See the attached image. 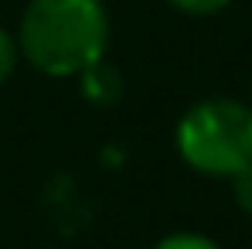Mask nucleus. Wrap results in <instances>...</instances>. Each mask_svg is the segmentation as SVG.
Instances as JSON below:
<instances>
[{"mask_svg":"<svg viewBox=\"0 0 252 249\" xmlns=\"http://www.w3.org/2000/svg\"><path fill=\"white\" fill-rule=\"evenodd\" d=\"M109 44V14L102 0H31L21 17L17 51L55 79L82 75L102 62Z\"/></svg>","mask_w":252,"mask_h":249,"instance_id":"obj_1","label":"nucleus"},{"mask_svg":"<svg viewBox=\"0 0 252 249\" xmlns=\"http://www.w3.org/2000/svg\"><path fill=\"white\" fill-rule=\"evenodd\" d=\"M232 178H235V202H239V208H246L252 215V164H246Z\"/></svg>","mask_w":252,"mask_h":249,"instance_id":"obj_7","label":"nucleus"},{"mask_svg":"<svg viewBox=\"0 0 252 249\" xmlns=\"http://www.w3.org/2000/svg\"><path fill=\"white\" fill-rule=\"evenodd\" d=\"M14 65H17V41H14V38L0 28V85L10 79Z\"/></svg>","mask_w":252,"mask_h":249,"instance_id":"obj_5","label":"nucleus"},{"mask_svg":"<svg viewBox=\"0 0 252 249\" xmlns=\"http://www.w3.org/2000/svg\"><path fill=\"white\" fill-rule=\"evenodd\" d=\"M154 249H221V246L201 232H174V236H164Z\"/></svg>","mask_w":252,"mask_h":249,"instance_id":"obj_4","label":"nucleus"},{"mask_svg":"<svg viewBox=\"0 0 252 249\" xmlns=\"http://www.w3.org/2000/svg\"><path fill=\"white\" fill-rule=\"evenodd\" d=\"M82 92L92 99V103H116L120 92H123V79L116 69H109L106 62H95L82 72Z\"/></svg>","mask_w":252,"mask_h":249,"instance_id":"obj_3","label":"nucleus"},{"mask_svg":"<svg viewBox=\"0 0 252 249\" xmlns=\"http://www.w3.org/2000/svg\"><path fill=\"white\" fill-rule=\"evenodd\" d=\"M170 7H177V10H184V14H218V10H225L232 0H167Z\"/></svg>","mask_w":252,"mask_h":249,"instance_id":"obj_6","label":"nucleus"},{"mask_svg":"<svg viewBox=\"0 0 252 249\" xmlns=\"http://www.w3.org/2000/svg\"><path fill=\"white\" fill-rule=\"evenodd\" d=\"M177 150L201 174H239L252 164V106L235 99L194 103L177 123Z\"/></svg>","mask_w":252,"mask_h":249,"instance_id":"obj_2","label":"nucleus"}]
</instances>
